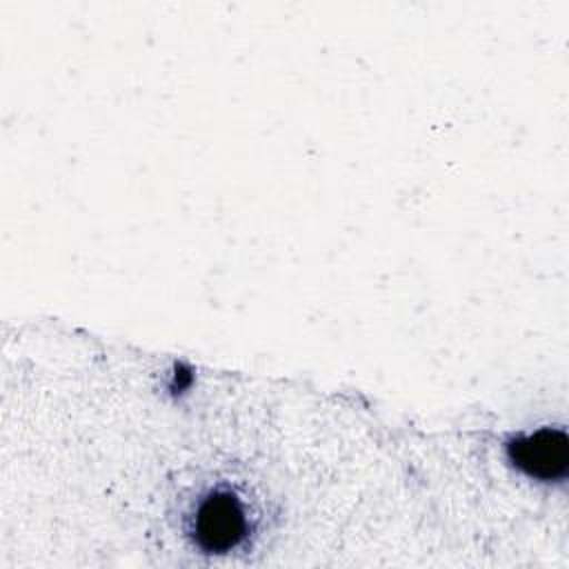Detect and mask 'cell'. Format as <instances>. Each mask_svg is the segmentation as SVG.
Masks as SVG:
<instances>
[{"label":"cell","mask_w":569,"mask_h":569,"mask_svg":"<svg viewBox=\"0 0 569 569\" xmlns=\"http://www.w3.org/2000/svg\"><path fill=\"white\" fill-rule=\"evenodd\" d=\"M251 531L244 500L227 487L209 489L189 513V536L202 551L227 553L240 547Z\"/></svg>","instance_id":"obj_1"},{"label":"cell","mask_w":569,"mask_h":569,"mask_svg":"<svg viewBox=\"0 0 569 569\" xmlns=\"http://www.w3.org/2000/svg\"><path fill=\"white\" fill-rule=\"evenodd\" d=\"M507 456L529 478L553 480L567 469V436L556 429L518 436L507 445Z\"/></svg>","instance_id":"obj_2"}]
</instances>
